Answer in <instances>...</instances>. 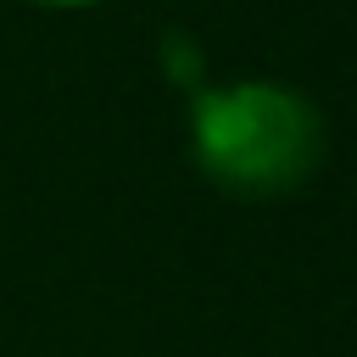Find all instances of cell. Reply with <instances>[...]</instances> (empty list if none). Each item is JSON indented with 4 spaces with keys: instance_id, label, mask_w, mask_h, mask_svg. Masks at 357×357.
I'll list each match as a JSON object with an SVG mask.
<instances>
[{
    "instance_id": "cell-1",
    "label": "cell",
    "mask_w": 357,
    "mask_h": 357,
    "mask_svg": "<svg viewBox=\"0 0 357 357\" xmlns=\"http://www.w3.org/2000/svg\"><path fill=\"white\" fill-rule=\"evenodd\" d=\"M324 123L284 84H234L195 100V156L201 167L245 195H279L318 167Z\"/></svg>"
},
{
    "instance_id": "cell-2",
    "label": "cell",
    "mask_w": 357,
    "mask_h": 357,
    "mask_svg": "<svg viewBox=\"0 0 357 357\" xmlns=\"http://www.w3.org/2000/svg\"><path fill=\"white\" fill-rule=\"evenodd\" d=\"M50 6H84V0H50Z\"/></svg>"
}]
</instances>
